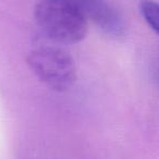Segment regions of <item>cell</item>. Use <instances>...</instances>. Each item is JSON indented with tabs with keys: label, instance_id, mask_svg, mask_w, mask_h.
<instances>
[{
	"label": "cell",
	"instance_id": "cell-1",
	"mask_svg": "<svg viewBox=\"0 0 159 159\" xmlns=\"http://www.w3.org/2000/svg\"><path fill=\"white\" fill-rule=\"evenodd\" d=\"M34 16L43 33L57 44H76L87 35V16L73 0H39Z\"/></svg>",
	"mask_w": 159,
	"mask_h": 159
},
{
	"label": "cell",
	"instance_id": "cell-2",
	"mask_svg": "<svg viewBox=\"0 0 159 159\" xmlns=\"http://www.w3.org/2000/svg\"><path fill=\"white\" fill-rule=\"evenodd\" d=\"M32 72L49 89L63 93L76 81V66L71 55L56 46L35 48L27 56Z\"/></svg>",
	"mask_w": 159,
	"mask_h": 159
},
{
	"label": "cell",
	"instance_id": "cell-3",
	"mask_svg": "<svg viewBox=\"0 0 159 159\" xmlns=\"http://www.w3.org/2000/svg\"><path fill=\"white\" fill-rule=\"evenodd\" d=\"M79 6L85 16H89L94 22L106 33L113 36L123 34L124 24L122 19L113 8L104 0H73Z\"/></svg>",
	"mask_w": 159,
	"mask_h": 159
},
{
	"label": "cell",
	"instance_id": "cell-4",
	"mask_svg": "<svg viewBox=\"0 0 159 159\" xmlns=\"http://www.w3.org/2000/svg\"><path fill=\"white\" fill-rule=\"evenodd\" d=\"M139 11L148 26L159 34V2L155 0H143L139 5Z\"/></svg>",
	"mask_w": 159,
	"mask_h": 159
}]
</instances>
